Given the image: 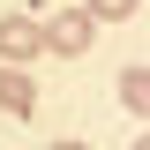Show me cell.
<instances>
[{
	"label": "cell",
	"mask_w": 150,
	"mask_h": 150,
	"mask_svg": "<svg viewBox=\"0 0 150 150\" xmlns=\"http://www.w3.org/2000/svg\"><path fill=\"white\" fill-rule=\"evenodd\" d=\"M135 150H150V135H135Z\"/></svg>",
	"instance_id": "obj_7"
},
{
	"label": "cell",
	"mask_w": 150,
	"mask_h": 150,
	"mask_svg": "<svg viewBox=\"0 0 150 150\" xmlns=\"http://www.w3.org/2000/svg\"><path fill=\"white\" fill-rule=\"evenodd\" d=\"M45 53V30L30 15H0V60H38Z\"/></svg>",
	"instance_id": "obj_2"
},
{
	"label": "cell",
	"mask_w": 150,
	"mask_h": 150,
	"mask_svg": "<svg viewBox=\"0 0 150 150\" xmlns=\"http://www.w3.org/2000/svg\"><path fill=\"white\" fill-rule=\"evenodd\" d=\"M53 150H90V143H53Z\"/></svg>",
	"instance_id": "obj_6"
},
{
	"label": "cell",
	"mask_w": 150,
	"mask_h": 150,
	"mask_svg": "<svg viewBox=\"0 0 150 150\" xmlns=\"http://www.w3.org/2000/svg\"><path fill=\"white\" fill-rule=\"evenodd\" d=\"M83 8H90L98 23H120V15H135V0H83Z\"/></svg>",
	"instance_id": "obj_5"
},
{
	"label": "cell",
	"mask_w": 150,
	"mask_h": 150,
	"mask_svg": "<svg viewBox=\"0 0 150 150\" xmlns=\"http://www.w3.org/2000/svg\"><path fill=\"white\" fill-rule=\"evenodd\" d=\"M120 98H128V112H143V120H150V75H143V68L120 75Z\"/></svg>",
	"instance_id": "obj_4"
},
{
	"label": "cell",
	"mask_w": 150,
	"mask_h": 150,
	"mask_svg": "<svg viewBox=\"0 0 150 150\" xmlns=\"http://www.w3.org/2000/svg\"><path fill=\"white\" fill-rule=\"evenodd\" d=\"M90 38H98V15H90V8H60V15L45 23V53L83 60V53H90Z\"/></svg>",
	"instance_id": "obj_1"
},
{
	"label": "cell",
	"mask_w": 150,
	"mask_h": 150,
	"mask_svg": "<svg viewBox=\"0 0 150 150\" xmlns=\"http://www.w3.org/2000/svg\"><path fill=\"white\" fill-rule=\"evenodd\" d=\"M30 105H38V83L23 68H0V112H30Z\"/></svg>",
	"instance_id": "obj_3"
}]
</instances>
